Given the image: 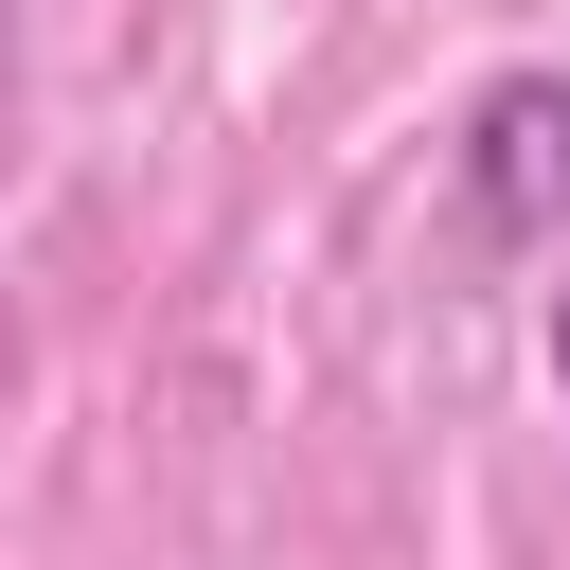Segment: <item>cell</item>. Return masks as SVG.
Wrapping results in <instances>:
<instances>
[{"mask_svg":"<svg viewBox=\"0 0 570 570\" xmlns=\"http://www.w3.org/2000/svg\"><path fill=\"white\" fill-rule=\"evenodd\" d=\"M463 196L481 232H570V71H499L463 107Z\"/></svg>","mask_w":570,"mask_h":570,"instance_id":"cell-1","label":"cell"},{"mask_svg":"<svg viewBox=\"0 0 570 570\" xmlns=\"http://www.w3.org/2000/svg\"><path fill=\"white\" fill-rule=\"evenodd\" d=\"M552 374H570V303H552Z\"/></svg>","mask_w":570,"mask_h":570,"instance_id":"cell-2","label":"cell"}]
</instances>
